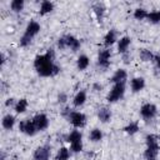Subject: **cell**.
Returning <instances> with one entry per match:
<instances>
[{"mask_svg": "<svg viewBox=\"0 0 160 160\" xmlns=\"http://www.w3.org/2000/svg\"><path fill=\"white\" fill-rule=\"evenodd\" d=\"M55 52L52 49H49L45 54L38 55L34 60V66L40 76H54L59 74L60 68L54 64Z\"/></svg>", "mask_w": 160, "mask_h": 160, "instance_id": "6da1fadb", "label": "cell"}, {"mask_svg": "<svg viewBox=\"0 0 160 160\" xmlns=\"http://www.w3.org/2000/svg\"><path fill=\"white\" fill-rule=\"evenodd\" d=\"M146 150L144 152L146 160H155L159 152V144H158V138L152 134H149L146 136Z\"/></svg>", "mask_w": 160, "mask_h": 160, "instance_id": "7a4b0ae2", "label": "cell"}, {"mask_svg": "<svg viewBox=\"0 0 160 160\" xmlns=\"http://www.w3.org/2000/svg\"><path fill=\"white\" fill-rule=\"evenodd\" d=\"M124 92H125V84L124 82H118L112 86V89L108 94L106 99H108L109 102H115V101L120 100L124 96Z\"/></svg>", "mask_w": 160, "mask_h": 160, "instance_id": "3957f363", "label": "cell"}, {"mask_svg": "<svg viewBox=\"0 0 160 160\" xmlns=\"http://www.w3.org/2000/svg\"><path fill=\"white\" fill-rule=\"evenodd\" d=\"M68 141L71 145V150L74 152H79L82 149V141H81V132L78 130H74L69 134L68 136Z\"/></svg>", "mask_w": 160, "mask_h": 160, "instance_id": "277c9868", "label": "cell"}, {"mask_svg": "<svg viewBox=\"0 0 160 160\" xmlns=\"http://www.w3.org/2000/svg\"><path fill=\"white\" fill-rule=\"evenodd\" d=\"M69 121L75 126V128H82L86 124V116L82 112L79 111H71L68 116Z\"/></svg>", "mask_w": 160, "mask_h": 160, "instance_id": "5b68a950", "label": "cell"}, {"mask_svg": "<svg viewBox=\"0 0 160 160\" xmlns=\"http://www.w3.org/2000/svg\"><path fill=\"white\" fill-rule=\"evenodd\" d=\"M156 112H158L156 106H155L154 104H150V102L144 104V105L141 106V109H140V114H141V116H142L144 119H146V120L152 119V118L156 115Z\"/></svg>", "mask_w": 160, "mask_h": 160, "instance_id": "8992f818", "label": "cell"}, {"mask_svg": "<svg viewBox=\"0 0 160 160\" xmlns=\"http://www.w3.org/2000/svg\"><path fill=\"white\" fill-rule=\"evenodd\" d=\"M19 130H20L21 132H25L26 135H30V136L35 135V132L38 131L36 128H35V125H34V122H32V120H28V119L20 121V124H19Z\"/></svg>", "mask_w": 160, "mask_h": 160, "instance_id": "52a82bcc", "label": "cell"}, {"mask_svg": "<svg viewBox=\"0 0 160 160\" xmlns=\"http://www.w3.org/2000/svg\"><path fill=\"white\" fill-rule=\"evenodd\" d=\"M32 122H34L36 130H40L41 131V130H45L48 128L49 119H48V116L45 114H38V115H35L32 118Z\"/></svg>", "mask_w": 160, "mask_h": 160, "instance_id": "ba28073f", "label": "cell"}, {"mask_svg": "<svg viewBox=\"0 0 160 160\" xmlns=\"http://www.w3.org/2000/svg\"><path fill=\"white\" fill-rule=\"evenodd\" d=\"M110 58H111L110 50H108V49L101 50V51L99 52V58H98V64H99V66L106 69V68L110 65Z\"/></svg>", "mask_w": 160, "mask_h": 160, "instance_id": "9c48e42d", "label": "cell"}, {"mask_svg": "<svg viewBox=\"0 0 160 160\" xmlns=\"http://www.w3.org/2000/svg\"><path fill=\"white\" fill-rule=\"evenodd\" d=\"M50 148L49 146H40L34 152L35 160H49L50 159Z\"/></svg>", "mask_w": 160, "mask_h": 160, "instance_id": "30bf717a", "label": "cell"}, {"mask_svg": "<svg viewBox=\"0 0 160 160\" xmlns=\"http://www.w3.org/2000/svg\"><path fill=\"white\" fill-rule=\"evenodd\" d=\"M40 31V25L36 22V21H30L25 29V32H24V36L29 38V39H32L38 32Z\"/></svg>", "mask_w": 160, "mask_h": 160, "instance_id": "8fae6325", "label": "cell"}, {"mask_svg": "<svg viewBox=\"0 0 160 160\" xmlns=\"http://www.w3.org/2000/svg\"><path fill=\"white\" fill-rule=\"evenodd\" d=\"M65 42H66V48H70L72 51H76L80 48V41L72 36V35H65Z\"/></svg>", "mask_w": 160, "mask_h": 160, "instance_id": "7c38bea8", "label": "cell"}, {"mask_svg": "<svg viewBox=\"0 0 160 160\" xmlns=\"http://www.w3.org/2000/svg\"><path fill=\"white\" fill-rule=\"evenodd\" d=\"M145 86V80L142 78H134L131 80V89L134 92H139L144 89Z\"/></svg>", "mask_w": 160, "mask_h": 160, "instance_id": "4fadbf2b", "label": "cell"}, {"mask_svg": "<svg viewBox=\"0 0 160 160\" xmlns=\"http://www.w3.org/2000/svg\"><path fill=\"white\" fill-rule=\"evenodd\" d=\"M130 42H131V39H130L129 36L121 38V39L119 40V44H118V50H119V52L125 54V52L128 51V48H129Z\"/></svg>", "mask_w": 160, "mask_h": 160, "instance_id": "5bb4252c", "label": "cell"}, {"mask_svg": "<svg viewBox=\"0 0 160 160\" xmlns=\"http://www.w3.org/2000/svg\"><path fill=\"white\" fill-rule=\"evenodd\" d=\"M126 79V71L124 69H119L115 71V74L112 75L111 78V82L114 84H118V82H124Z\"/></svg>", "mask_w": 160, "mask_h": 160, "instance_id": "9a60e30c", "label": "cell"}, {"mask_svg": "<svg viewBox=\"0 0 160 160\" xmlns=\"http://www.w3.org/2000/svg\"><path fill=\"white\" fill-rule=\"evenodd\" d=\"M85 101H86V92H85L84 90H81V91H79V92L74 96L72 104H74V106L79 108V106H81V105H84Z\"/></svg>", "mask_w": 160, "mask_h": 160, "instance_id": "2e32d148", "label": "cell"}, {"mask_svg": "<svg viewBox=\"0 0 160 160\" xmlns=\"http://www.w3.org/2000/svg\"><path fill=\"white\" fill-rule=\"evenodd\" d=\"M98 118L101 122H108L111 119V111L108 108H101L98 112Z\"/></svg>", "mask_w": 160, "mask_h": 160, "instance_id": "e0dca14e", "label": "cell"}, {"mask_svg": "<svg viewBox=\"0 0 160 160\" xmlns=\"http://www.w3.org/2000/svg\"><path fill=\"white\" fill-rule=\"evenodd\" d=\"M92 10H94V14L96 15V19H98L99 21H101V20H102V16H104V12H105V6H104V4H101V2L94 4Z\"/></svg>", "mask_w": 160, "mask_h": 160, "instance_id": "ac0fdd59", "label": "cell"}, {"mask_svg": "<svg viewBox=\"0 0 160 160\" xmlns=\"http://www.w3.org/2000/svg\"><path fill=\"white\" fill-rule=\"evenodd\" d=\"M1 124H2V128H4V129H6V130H11L12 126H14V124H15V118H14L12 115L8 114V115H5V116L2 118Z\"/></svg>", "mask_w": 160, "mask_h": 160, "instance_id": "d6986e66", "label": "cell"}, {"mask_svg": "<svg viewBox=\"0 0 160 160\" xmlns=\"http://www.w3.org/2000/svg\"><path fill=\"white\" fill-rule=\"evenodd\" d=\"M115 41H116V31L110 30L104 38V44H105V46H111Z\"/></svg>", "mask_w": 160, "mask_h": 160, "instance_id": "ffe728a7", "label": "cell"}, {"mask_svg": "<svg viewBox=\"0 0 160 160\" xmlns=\"http://www.w3.org/2000/svg\"><path fill=\"white\" fill-rule=\"evenodd\" d=\"M52 9H54V4H52L51 1L45 0V1H42L41 5H40V14H41V15H45V14L52 11Z\"/></svg>", "mask_w": 160, "mask_h": 160, "instance_id": "44dd1931", "label": "cell"}, {"mask_svg": "<svg viewBox=\"0 0 160 160\" xmlns=\"http://www.w3.org/2000/svg\"><path fill=\"white\" fill-rule=\"evenodd\" d=\"M76 65H78V69H79V70H85V69L89 66V58H88L86 55H80V56L78 58Z\"/></svg>", "mask_w": 160, "mask_h": 160, "instance_id": "7402d4cb", "label": "cell"}, {"mask_svg": "<svg viewBox=\"0 0 160 160\" xmlns=\"http://www.w3.org/2000/svg\"><path fill=\"white\" fill-rule=\"evenodd\" d=\"M140 59L142 60V61H152L154 59H155V55L150 51V50H148V49H142L141 51H140Z\"/></svg>", "mask_w": 160, "mask_h": 160, "instance_id": "603a6c76", "label": "cell"}, {"mask_svg": "<svg viewBox=\"0 0 160 160\" xmlns=\"http://www.w3.org/2000/svg\"><path fill=\"white\" fill-rule=\"evenodd\" d=\"M26 108H28V100H26V99H20V100L15 104V111H16L18 114L24 112V111L26 110Z\"/></svg>", "mask_w": 160, "mask_h": 160, "instance_id": "cb8c5ba5", "label": "cell"}, {"mask_svg": "<svg viewBox=\"0 0 160 160\" xmlns=\"http://www.w3.org/2000/svg\"><path fill=\"white\" fill-rule=\"evenodd\" d=\"M89 138H90L91 141L98 142V141H100V140L102 139V132H101V130H99V129H94V130H91Z\"/></svg>", "mask_w": 160, "mask_h": 160, "instance_id": "d4e9b609", "label": "cell"}, {"mask_svg": "<svg viewBox=\"0 0 160 160\" xmlns=\"http://www.w3.org/2000/svg\"><path fill=\"white\" fill-rule=\"evenodd\" d=\"M138 130H139L138 122H130L129 125H126V126L124 128V131H125L126 134H129V135H134L135 132H138Z\"/></svg>", "mask_w": 160, "mask_h": 160, "instance_id": "484cf974", "label": "cell"}, {"mask_svg": "<svg viewBox=\"0 0 160 160\" xmlns=\"http://www.w3.org/2000/svg\"><path fill=\"white\" fill-rule=\"evenodd\" d=\"M70 156V151L66 148H61L56 154V160H68Z\"/></svg>", "mask_w": 160, "mask_h": 160, "instance_id": "4316f807", "label": "cell"}, {"mask_svg": "<svg viewBox=\"0 0 160 160\" xmlns=\"http://www.w3.org/2000/svg\"><path fill=\"white\" fill-rule=\"evenodd\" d=\"M10 6H11V10H14L15 12H19L24 8V0H12Z\"/></svg>", "mask_w": 160, "mask_h": 160, "instance_id": "83f0119b", "label": "cell"}, {"mask_svg": "<svg viewBox=\"0 0 160 160\" xmlns=\"http://www.w3.org/2000/svg\"><path fill=\"white\" fill-rule=\"evenodd\" d=\"M134 18H135L136 20H142V19L148 18V12H146L145 9H142V8H138V9L134 11Z\"/></svg>", "mask_w": 160, "mask_h": 160, "instance_id": "f1b7e54d", "label": "cell"}, {"mask_svg": "<svg viewBox=\"0 0 160 160\" xmlns=\"http://www.w3.org/2000/svg\"><path fill=\"white\" fill-rule=\"evenodd\" d=\"M148 19L154 24L160 22V11H151L150 14H148Z\"/></svg>", "mask_w": 160, "mask_h": 160, "instance_id": "f546056e", "label": "cell"}, {"mask_svg": "<svg viewBox=\"0 0 160 160\" xmlns=\"http://www.w3.org/2000/svg\"><path fill=\"white\" fill-rule=\"evenodd\" d=\"M58 46H59V49H65V48H66V42H65V38H64V36L59 39Z\"/></svg>", "mask_w": 160, "mask_h": 160, "instance_id": "4dcf8cb0", "label": "cell"}, {"mask_svg": "<svg viewBox=\"0 0 160 160\" xmlns=\"http://www.w3.org/2000/svg\"><path fill=\"white\" fill-rule=\"evenodd\" d=\"M58 100H59V102H65V101L68 100L66 94H65V92H60L59 96H58Z\"/></svg>", "mask_w": 160, "mask_h": 160, "instance_id": "1f68e13d", "label": "cell"}, {"mask_svg": "<svg viewBox=\"0 0 160 160\" xmlns=\"http://www.w3.org/2000/svg\"><path fill=\"white\" fill-rule=\"evenodd\" d=\"M154 61L156 62V66L160 69V55H156V56H155V59H154Z\"/></svg>", "mask_w": 160, "mask_h": 160, "instance_id": "d6a6232c", "label": "cell"}, {"mask_svg": "<svg viewBox=\"0 0 160 160\" xmlns=\"http://www.w3.org/2000/svg\"><path fill=\"white\" fill-rule=\"evenodd\" d=\"M12 104H14V99H8V100H6V102H5V105H6V106H11Z\"/></svg>", "mask_w": 160, "mask_h": 160, "instance_id": "836d02e7", "label": "cell"}, {"mask_svg": "<svg viewBox=\"0 0 160 160\" xmlns=\"http://www.w3.org/2000/svg\"><path fill=\"white\" fill-rule=\"evenodd\" d=\"M101 88H102V86H101L100 84H95V85H94V89H95V91H99V90H101Z\"/></svg>", "mask_w": 160, "mask_h": 160, "instance_id": "e575fe53", "label": "cell"}]
</instances>
